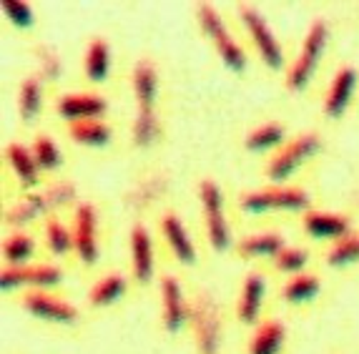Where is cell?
Returning a JSON list of instances; mask_svg holds the SVG:
<instances>
[{
	"label": "cell",
	"instance_id": "44dd1931",
	"mask_svg": "<svg viewBox=\"0 0 359 354\" xmlns=\"http://www.w3.org/2000/svg\"><path fill=\"white\" fill-rule=\"evenodd\" d=\"M6 156H8V161L13 163V168H15V174H18L25 184L38 181V161H36V156L25 149V146L11 144L6 149Z\"/></svg>",
	"mask_w": 359,
	"mask_h": 354
},
{
	"label": "cell",
	"instance_id": "603a6c76",
	"mask_svg": "<svg viewBox=\"0 0 359 354\" xmlns=\"http://www.w3.org/2000/svg\"><path fill=\"white\" fill-rule=\"evenodd\" d=\"M106 73H108V46L106 41L96 38L88 46V50H86V76L90 81L101 83L106 79Z\"/></svg>",
	"mask_w": 359,
	"mask_h": 354
},
{
	"label": "cell",
	"instance_id": "7a4b0ae2",
	"mask_svg": "<svg viewBox=\"0 0 359 354\" xmlns=\"http://www.w3.org/2000/svg\"><path fill=\"white\" fill-rule=\"evenodd\" d=\"M324 43H327V23H324V20H314V23L309 25V33H306L304 48H302L299 58L294 60L292 71H289V79H287L289 88H294V90L304 88L306 81L311 79V71L317 66Z\"/></svg>",
	"mask_w": 359,
	"mask_h": 354
},
{
	"label": "cell",
	"instance_id": "836d02e7",
	"mask_svg": "<svg viewBox=\"0 0 359 354\" xmlns=\"http://www.w3.org/2000/svg\"><path fill=\"white\" fill-rule=\"evenodd\" d=\"M3 11L11 18V23L20 25V28H28L33 23V11L25 3H20V0H3Z\"/></svg>",
	"mask_w": 359,
	"mask_h": 354
},
{
	"label": "cell",
	"instance_id": "e575fe53",
	"mask_svg": "<svg viewBox=\"0 0 359 354\" xmlns=\"http://www.w3.org/2000/svg\"><path fill=\"white\" fill-rule=\"evenodd\" d=\"M274 261L282 271H299L306 264V252L304 249H282Z\"/></svg>",
	"mask_w": 359,
	"mask_h": 354
},
{
	"label": "cell",
	"instance_id": "d4e9b609",
	"mask_svg": "<svg viewBox=\"0 0 359 354\" xmlns=\"http://www.w3.org/2000/svg\"><path fill=\"white\" fill-rule=\"evenodd\" d=\"M359 259V234H347L337 239V244L327 254V261L332 266H344L349 261H357Z\"/></svg>",
	"mask_w": 359,
	"mask_h": 354
},
{
	"label": "cell",
	"instance_id": "4fadbf2b",
	"mask_svg": "<svg viewBox=\"0 0 359 354\" xmlns=\"http://www.w3.org/2000/svg\"><path fill=\"white\" fill-rule=\"evenodd\" d=\"M194 327H196V339H198V349L201 354H216V344H219V329H216V319L211 306L204 299L196 301L194 306Z\"/></svg>",
	"mask_w": 359,
	"mask_h": 354
},
{
	"label": "cell",
	"instance_id": "d6986e66",
	"mask_svg": "<svg viewBox=\"0 0 359 354\" xmlns=\"http://www.w3.org/2000/svg\"><path fill=\"white\" fill-rule=\"evenodd\" d=\"M282 236L279 234H257V236H244L239 241V254L241 257H274L282 252Z\"/></svg>",
	"mask_w": 359,
	"mask_h": 354
},
{
	"label": "cell",
	"instance_id": "d6a6232c",
	"mask_svg": "<svg viewBox=\"0 0 359 354\" xmlns=\"http://www.w3.org/2000/svg\"><path fill=\"white\" fill-rule=\"evenodd\" d=\"M133 136H136L138 146H146L154 141L156 136V116L151 109H138L136 126H133Z\"/></svg>",
	"mask_w": 359,
	"mask_h": 354
},
{
	"label": "cell",
	"instance_id": "8fae6325",
	"mask_svg": "<svg viewBox=\"0 0 359 354\" xmlns=\"http://www.w3.org/2000/svg\"><path fill=\"white\" fill-rule=\"evenodd\" d=\"M354 81H357V73L354 68H339V73L332 81L330 90H327V101H324V111L337 118V116L344 114V109L349 106V98H352Z\"/></svg>",
	"mask_w": 359,
	"mask_h": 354
},
{
	"label": "cell",
	"instance_id": "5b68a950",
	"mask_svg": "<svg viewBox=\"0 0 359 354\" xmlns=\"http://www.w3.org/2000/svg\"><path fill=\"white\" fill-rule=\"evenodd\" d=\"M309 204L304 189H264L257 193H246L241 198V206L246 211H266V209H304Z\"/></svg>",
	"mask_w": 359,
	"mask_h": 354
},
{
	"label": "cell",
	"instance_id": "2e32d148",
	"mask_svg": "<svg viewBox=\"0 0 359 354\" xmlns=\"http://www.w3.org/2000/svg\"><path fill=\"white\" fill-rule=\"evenodd\" d=\"M282 342H284V325L282 322H276V319H269V322H264V325L257 329L249 352L252 354H276L279 347H282Z\"/></svg>",
	"mask_w": 359,
	"mask_h": 354
},
{
	"label": "cell",
	"instance_id": "74e56055",
	"mask_svg": "<svg viewBox=\"0 0 359 354\" xmlns=\"http://www.w3.org/2000/svg\"><path fill=\"white\" fill-rule=\"evenodd\" d=\"M43 63H46V71H50V76H58V60H55V55H46L43 58Z\"/></svg>",
	"mask_w": 359,
	"mask_h": 354
},
{
	"label": "cell",
	"instance_id": "52a82bcc",
	"mask_svg": "<svg viewBox=\"0 0 359 354\" xmlns=\"http://www.w3.org/2000/svg\"><path fill=\"white\" fill-rule=\"evenodd\" d=\"M76 249L86 264H93L98 257L96 246V211L90 204H81L76 209Z\"/></svg>",
	"mask_w": 359,
	"mask_h": 354
},
{
	"label": "cell",
	"instance_id": "ffe728a7",
	"mask_svg": "<svg viewBox=\"0 0 359 354\" xmlns=\"http://www.w3.org/2000/svg\"><path fill=\"white\" fill-rule=\"evenodd\" d=\"M133 88H136L138 106L141 109H151L156 96V71L149 60H141L133 71Z\"/></svg>",
	"mask_w": 359,
	"mask_h": 354
},
{
	"label": "cell",
	"instance_id": "ba28073f",
	"mask_svg": "<svg viewBox=\"0 0 359 354\" xmlns=\"http://www.w3.org/2000/svg\"><path fill=\"white\" fill-rule=\"evenodd\" d=\"M106 111V101L96 93H66L58 98V114L71 121L96 118Z\"/></svg>",
	"mask_w": 359,
	"mask_h": 354
},
{
	"label": "cell",
	"instance_id": "1f68e13d",
	"mask_svg": "<svg viewBox=\"0 0 359 354\" xmlns=\"http://www.w3.org/2000/svg\"><path fill=\"white\" fill-rule=\"evenodd\" d=\"M33 156H36V161H38V166H41V168H55L60 163L58 149H55V144L50 141L48 136H38L36 138Z\"/></svg>",
	"mask_w": 359,
	"mask_h": 354
},
{
	"label": "cell",
	"instance_id": "d590c367",
	"mask_svg": "<svg viewBox=\"0 0 359 354\" xmlns=\"http://www.w3.org/2000/svg\"><path fill=\"white\" fill-rule=\"evenodd\" d=\"M25 274H28V269H23V266H6L3 274H0V287L3 289L18 287V284L25 282Z\"/></svg>",
	"mask_w": 359,
	"mask_h": 354
},
{
	"label": "cell",
	"instance_id": "9a60e30c",
	"mask_svg": "<svg viewBox=\"0 0 359 354\" xmlns=\"http://www.w3.org/2000/svg\"><path fill=\"white\" fill-rule=\"evenodd\" d=\"M161 229H163V236H166L168 246H171L174 254L179 257V261L191 264L196 252H194V244H191V239H189V234H186L184 224H181L174 214H166V217L161 219Z\"/></svg>",
	"mask_w": 359,
	"mask_h": 354
},
{
	"label": "cell",
	"instance_id": "f1b7e54d",
	"mask_svg": "<svg viewBox=\"0 0 359 354\" xmlns=\"http://www.w3.org/2000/svg\"><path fill=\"white\" fill-rule=\"evenodd\" d=\"M41 106V83L38 79H28L20 88V114L23 118H33Z\"/></svg>",
	"mask_w": 359,
	"mask_h": 354
},
{
	"label": "cell",
	"instance_id": "4dcf8cb0",
	"mask_svg": "<svg viewBox=\"0 0 359 354\" xmlns=\"http://www.w3.org/2000/svg\"><path fill=\"white\" fill-rule=\"evenodd\" d=\"M43 209H46V198L43 196H25L23 201L11 211V222L13 224L30 222V219H36Z\"/></svg>",
	"mask_w": 359,
	"mask_h": 354
},
{
	"label": "cell",
	"instance_id": "f546056e",
	"mask_svg": "<svg viewBox=\"0 0 359 354\" xmlns=\"http://www.w3.org/2000/svg\"><path fill=\"white\" fill-rule=\"evenodd\" d=\"M58 282H60V269L53 264L30 266L28 274H25V284H30V287H53Z\"/></svg>",
	"mask_w": 359,
	"mask_h": 354
},
{
	"label": "cell",
	"instance_id": "3957f363",
	"mask_svg": "<svg viewBox=\"0 0 359 354\" xmlns=\"http://www.w3.org/2000/svg\"><path fill=\"white\" fill-rule=\"evenodd\" d=\"M198 196H201V204H204V217H206V231H209V241L214 249L224 252L229 246V224L224 219L222 209V191L211 179L201 181L198 186Z\"/></svg>",
	"mask_w": 359,
	"mask_h": 354
},
{
	"label": "cell",
	"instance_id": "484cf974",
	"mask_svg": "<svg viewBox=\"0 0 359 354\" xmlns=\"http://www.w3.org/2000/svg\"><path fill=\"white\" fill-rule=\"evenodd\" d=\"M319 292V279L314 274H302L289 279L284 287V299L289 301H306Z\"/></svg>",
	"mask_w": 359,
	"mask_h": 354
},
{
	"label": "cell",
	"instance_id": "e0dca14e",
	"mask_svg": "<svg viewBox=\"0 0 359 354\" xmlns=\"http://www.w3.org/2000/svg\"><path fill=\"white\" fill-rule=\"evenodd\" d=\"M264 297V279L259 274H249L241 289V299H239V317L241 322H254L259 314V306H262Z\"/></svg>",
	"mask_w": 359,
	"mask_h": 354
},
{
	"label": "cell",
	"instance_id": "8992f818",
	"mask_svg": "<svg viewBox=\"0 0 359 354\" xmlns=\"http://www.w3.org/2000/svg\"><path fill=\"white\" fill-rule=\"evenodd\" d=\"M239 15L244 18V25L249 28V33H252V38H254V43H257V48H259V53H262L264 63L271 66V68L282 66L284 63L282 48H279L276 38L271 36V30L266 28V23H264L262 15H259L252 6H246V3H241L239 6Z\"/></svg>",
	"mask_w": 359,
	"mask_h": 354
},
{
	"label": "cell",
	"instance_id": "5bb4252c",
	"mask_svg": "<svg viewBox=\"0 0 359 354\" xmlns=\"http://www.w3.org/2000/svg\"><path fill=\"white\" fill-rule=\"evenodd\" d=\"M131 254H133V274L136 279L146 282L154 271V249H151L149 231H146L141 224L133 226L131 231Z\"/></svg>",
	"mask_w": 359,
	"mask_h": 354
},
{
	"label": "cell",
	"instance_id": "30bf717a",
	"mask_svg": "<svg viewBox=\"0 0 359 354\" xmlns=\"http://www.w3.org/2000/svg\"><path fill=\"white\" fill-rule=\"evenodd\" d=\"M161 297H163V325L166 329L179 332L186 322V304L181 297V287L174 276L161 279Z\"/></svg>",
	"mask_w": 359,
	"mask_h": 354
},
{
	"label": "cell",
	"instance_id": "8d00e7d4",
	"mask_svg": "<svg viewBox=\"0 0 359 354\" xmlns=\"http://www.w3.org/2000/svg\"><path fill=\"white\" fill-rule=\"evenodd\" d=\"M48 196H53V201H66V198L73 196V189L68 186V184H58V186L50 189Z\"/></svg>",
	"mask_w": 359,
	"mask_h": 354
},
{
	"label": "cell",
	"instance_id": "7c38bea8",
	"mask_svg": "<svg viewBox=\"0 0 359 354\" xmlns=\"http://www.w3.org/2000/svg\"><path fill=\"white\" fill-rule=\"evenodd\" d=\"M304 229L311 236H319V239H341V236L349 234V222L339 214L309 211L304 217Z\"/></svg>",
	"mask_w": 359,
	"mask_h": 354
},
{
	"label": "cell",
	"instance_id": "9c48e42d",
	"mask_svg": "<svg viewBox=\"0 0 359 354\" xmlns=\"http://www.w3.org/2000/svg\"><path fill=\"white\" fill-rule=\"evenodd\" d=\"M25 309H30L33 314L43 319H50V322H60V325H68L76 319V309L66 301L55 299L50 294H43V292H30L25 294Z\"/></svg>",
	"mask_w": 359,
	"mask_h": 354
},
{
	"label": "cell",
	"instance_id": "277c9868",
	"mask_svg": "<svg viewBox=\"0 0 359 354\" xmlns=\"http://www.w3.org/2000/svg\"><path fill=\"white\" fill-rule=\"evenodd\" d=\"M317 149H319V138L314 136V133L297 136L292 144H287L274 158H271V163L266 166V174H269V179H274V181H284L294 168L299 166L304 158H309Z\"/></svg>",
	"mask_w": 359,
	"mask_h": 354
},
{
	"label": "cell",
	"instance_id": "4316f807",
	"mask_svg": "<svg viewBox=\"0 0 359 354\" xmlns=\"http://www.w3.org/2000/svg\"><path fill=\"white\" fill-rule=\"evenodd\" d=\"M30 252H33V239H30V236H25V234L8 236L6 244H3V257H6L8 266L23 264Z\"/></svg>",
	"mask_w": 359,
	"mask_h": 354
},
{
	"label": "cell",
	"instance_id": "cb8c5ba5",
	"mask_svg": "<svg viewBox=\"0 0 359 354\" xmlns=\"http://www.w3.org/2000/svg\"><path fill=\"white\" fill-rule=\"evenodd\" d=\"M282 138H284V126L276 123V121H271V123H264V126H259L257 131H252L246 136V149L264 151V149H269V146H276Z\"/></svg>",
	"mask_w": 359,
	"mask_h": 354
},
{
	"label": "cell",
	"instance_id": "6da1fadb",
	"mask_svg": "<svg viewBox=\"0 0 359 354\" xmlns=\"http://www.w3.org/2000/svg\"><path fill=\"white\" fill-rule=\"evenodd\" d=\"M196 18L201 20V25H204L206 36L216 43V48H219V53H222L224 63H226L231 71H244V68H246L244 50H241L239 46H236V41L229 36V30L224 28L222 18H219V13H216L209 3H198V6H196Z\"/></svg>",
	"mask_w": 359,
	"mask_h": 354
},
{
	"label": "cell",
	"instance_id": "ac0fdd59",
	"mask_svg": "<svg viewBox=\"0 0 359 354\" xmlns=\"http://www.w3.org/2000/svg\"><path fill=\"white\" fill-rule=\"evenodd\" d=\"M68 133L73 136V141L86 144V146H103V144H108V138H111L108 126L96 118L73 121L71 126H68Z\"/></svg>",
	"mask_w": 359,
	"mask_h": 354
},
{
	"label": "cell",
	"instance_id": "7402d4cb",
	"mask_svg": "<svg viewBox=\"0 0 359 354\" xmlns=\"http://www.w3.org/2000/svg\"><path fill=\"white\" fill-rule=\"evenodd\" d=\"M123 289H126L123 276H121V274H108V276H103L96 287L90 289L88 299H90V304H93V306H106V304H111V301L118 299V297L123 294Z\"/></svg>",
	"mask_w": 359,
	"mask_h": 354
},
{
	"label": "cell",
	"instance_id": "83f0119b",
	"mask_svg": "<svg viewBox=\"0 0 359 354\" xmlns=\"http://www.w3.org/2000/svg\"><path fill=\"white\" fill-rule=\"evenodd\" d=\"M46 241H48L50 252H55V254H66L68 249H71V244H76V241L71 239V231H68L63 224L55 222V219H50V222L46 224Z\"/></svg>",
	"mask_w": 359,
	"mask_h": 354
}]
</instances>
